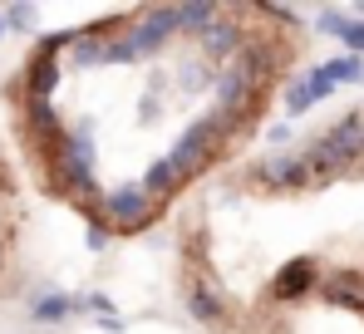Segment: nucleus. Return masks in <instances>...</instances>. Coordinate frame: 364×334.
Segmentation results:
<instances>
[{
	"instance_id": "obj_1",
	"label": "nucleus",
	"mask_w": 364,
	"mask_h": 334,
	"mask_svg": "<svg viewBox=\"0 0 364 334\" xmlns=\"http://www.w3.org/2000/svg\"><path fill=\"white\" fill-rule=\"evenodd\" d=\"M301 20L261 0L138 5L40 40L0 99L40 192L133 241L256 133Z\"/></svg>"
},
{
	"instance_id": "obj_2",
	"label": "nucleus",
	"mask_w": 364,
	"mask_h": 334,
	"mask_svg": "<svg viewBox=\"0 0 364 334\" xmlns=\"http://www.w3.org/2000/svg\"><path fill=\"white\" fill-rule=\"evenodd\" d=\"M0 231H25L20 197H15V172L5 163V148H0Z\"/></svg>"
},
{
	"instance_id": "obj_3",
	"label": "nucleus",
	"mask_w": 364,
	"mask_h": 334,
	"mask_svg": "<svg viewBox=\"0 0 364 334\" xmlns=\"http://www.w3.org/2000/svg\"><path fill=\"white\" fill-rule=\"evenodd\" d=\"M330 79L335 84H364V59L360 55H340V59H325Z\"/></svg>"
},
{
	"instance_id": "obj_4",
	"label": "nucleus",
	"mask_w": 364,
	"mask_h": 334,
	"mask_svg": "<svg viewBox=\"0 0 364 334\" xmlns=\"http://www.w3.org/2000/svg\"><path fill=\"white\" fill-rule=\"evenodd\" d=\"M335 40L345 45V55H360L364 59V20H355V15H350V20L340 25V35H335Z\"/></svg>"
},
{
	"instance_id": "obj_5",
	"label": "nucleus",
	"mask_w": 364,
	"mask_h": 334,
	"mask_svg": "<svg viewBox=\"0 0 364 334\" xmlns=\"http://www.w3.org/2000/svg\"><path fill=\"white\" fill-rule=\"evenodd\" d=\"M69 310H74V300H69V295H50V300H40L35 320H40V325H55V320H64Z\"/></svg>"
},
{
	"instance_id": "obj_6",
	"label": "nucleus",
	"mask_w": 364,
	"mask_h": 334,
	"mask_svg": "<svg viewBox=\"0 0 364 334\" xmlns=\"http://www.w3.org/2000/svg\"><path fill=\"white\" fill-rule=\"evenodd\" d=\"M345 20H350L345 10H320V15H315V25H320V35H340V25H345Z\"/></svg>"
},
{
	"instance_id": "obj_7",
	"label": "nucleus",
	"mask_w": 364,
	"mask_h": 334,
	"mask_svg": "<svg viewBox=\"0 0 364 334\" xmlns=\"http://www.w3.org/2000/svg\"><path fill=\"white\" fill-rule=\"evenodd\" d=\"M0 35H5V15H0Z\"/></svg>"
}]
</instances>
